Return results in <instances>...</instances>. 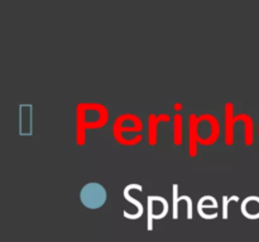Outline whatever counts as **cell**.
Here are the masks:
<instances>
[{
	"label": "cell",
	"mask_w": 259,
	"mask_h": 242,
	"mask_svg": "<svg viewBox=\"0 0 259 242\" xmlns=\"http://www.w3.org/2000/svg\"><path fill=\"white\" fill-rule=\"evenodd\" d=\"M258 135H259V124H258Z\"/></svg>",
	"instance_id": "18"
},
{
	"label": "cell",
	"mask_w": 259,
	"mask_h": 242,
	"mask_svg": "<svg viewBox=\"0 0 259 242\" xmlns=\"http://www.w3.org/2000/svg\"><path fill=\"white\" fill-rule=\"evenodd\" d=\"M171 120V116L167 112H161L159 115H156V113L151 112L148 115V144L151 146H154L157 144V139H158V135H157V128H158V124L161 121H164V123H168Z\"/></svg>",
	"instance_id": "7"
},
{
	"label": "cell",
	"mask_w": 259,
	"mask_h": 242,
	"mask_svg": "<svg viewBox=\"0 0 259 242\" xmlns=\"http://www.w3.org/2000/svg\"><path fill=\"white\" fill-rule=\"evenodd\" d=\"M243 216L250 219L259 218V197L258 196H248L247 198L243 199L242 206Z\"/></svg>",
	"instance_id": "10"
},
{
	"label": "cell",
	"mask_w": 259,
	"mask_h": 242,
	"mask_svg": "<svg viewBox=\"0 0 259 242\" xmlns=\"http://www.w3.org/2000/svg\"><path fill=\"white\" fill-rule=\"evenodd\" d=\"M234 129H235V115L234 103L228 101L224 105V140L225 145L232 146L234 144Z\"/></svg>",
	"instance_id": "5"
},
{
	"label": "cell",
	"mask_w": 259,
	"mask_h": 242,
	"mask_svg": "<svg viewBox=\"0 0 259 242\" xmlns=\"http://www.w3.org/2000/svg\"><path fill=\"white\" fill-rule=\"evenodd\" d=\"M229 197L228 196H223V218L227 219L228 218V206H229Z\"/></svg>",
	"instance_id": "15"
},
{
	"label": "cell",
	"mask_w": 259,
	"mask_h": 242,
	"mask_svg": "<svg viewBox=\"0 0 259 242\" xmlns=\"http://www.w3.org/2000/svg\"><path fill=\"white\" fill-rule=\"evenodd\" d=\"M153 196L147 197V214H148V229L152 231L153 229V219H154V212H153Z\"/></svg>",
	"instance_id": "13"
},
{
	"label": "cell",
	"mask_w": 259,
	"mask_h": 242,
	"mask_svg": "<svg viewBox=\"0 0 259 242\" xmlns=\"http://www.w3.org/2000/svg\"><path fill=\"white\" fill-rule=\"evenodd\" d=\"M197 141L201 145H212L220 136V123L215 115L210 112L201 113L197 118Z\"/></svg>",
	"instance_id": "2"
},
{
	"label": "cell",
	"mask_w": 259,
	"mask_h": 242,
	"mask_svg": "<svg viewBox=\"0 0 259 242\" xmlns=\"http://www.w3.org/2000/svg\"><path fill=\"white\" fill-rule=\"evenodd\" d=\"M131 189H137V191H139V192H143V187H142V184H139V183H132V184H128V186L124 188V192H123L124 198H125L128 202H131V203H133L134 206L137 207L136 213H129L126 209H124L123 211L124 217H126V218H131V219H137V218H139L142 214H143L144 207H143V204H142V202H139L138 199L134 198L133 196H131Z\"/></svg>",
	"instance_id": "6"
},
{
	"label": "cell",
	"mask_w": 259,
	"mask_h": 242,
	"mask_svg": "<svg viewBox=\"0 0 259 242\" xmlns=\"http://www.w3.org/2000/svg\"><path fill=\"white\" fill-rule=\"evenodd\" d=\"M242 121L244 126V143L247 146L253 145L254 143V123L252 116L248 112H239L235 115V123Z\"/></svg>",
	"instance_id": "8"
},
{
	"label": "cell",
	"mask_w": 259,
	"mask_h": 242,
	"mask_svg": "<svg viewBox=\"0 0 259 242\" xmlns=\"http://www.w3.org/2000/svg\"><path fill=\"white\" fill-rule=\"evenodd\" d=\"M179 184L174 183L172 184V217L175 219L179 218Z\"/></svg>",
	"instance_id": "12"
},
{
	"label": "cell",
	"mask_w": 259,
	"mask_h": 242,
	"mask_svg": "<svg viewBox=\"0 0 259 242\" xmlns=\"http://www.w3.org/2000/svg\"><path fill=\"white\" fill-rule=\"evenodd\" d=\"M106 197L108 194H106L105 187L98 182L86 183L80 192V199L83 206L93 209L100 208L101 206H104L106 202Z\"/></svg>",
	"instance_id": "3"
},
{
	"label": "cell",
	"mask_w": 259,
	"mask_h": 242,
	"mask_svg": "<svg viewBox=\"0 0 259 242\" xmlns=\"http://www.w3.org/2000/svg\"><path fill=\"white\" fill-rule=\"evenodd\" d=\"M109 121V110L101 102H78L76 105V143L86 144L89 129L104 128Z\"/></svg>",
	"instance_id": "1"
},
{
	"label": "cell",
	"mask_w": 259,
	"mask_h": 242,
	"mask_svg": "<svg viewBox=\"0 0 259 242\" xmlns=\"http://www.w3.org/2000/svg\"><path fill=\"white\" fill-rule=\"evenodd\" d=\"M229 201L230 202H233V201L238 202V201H239V197H238V196H232V197H229Z\"/></svg>",
	"instance_id": "17"
},
{
	"label": "cell",
	"mask_w": 259,
	"mask_h": 242,
	"mask_svg": "<svg viewBox=\"0 0 259 242\" xmlns=\"http://www.w3.org/2000/svg\"><path fill=\"white\" fill-rule=\"evenodd\" d=\"M180 201H186L187 202V218H192V198L187 194L184 196H180Z\"/></svg>",
	"instance_id": "14"
},
{
	"label": "cell",
	"mask_w": 259,
	"mask_h": 242,
	"mask_svg": "<svg viewBox=\"0 0 259 242\" xmlns=\"http://www.w3.org/2000/svg\"><path fill=\"white\" fill-rule=\"evenodd\" d=\"M197 118H199V116L196 113L191 112L189 115V155L192 158L197 155V145H199L196 134Z\"/></svg>",
	"instance_id": "9"
},
{
	"label": "cell",
	"mask_w": 259,
	"mask_h": 242,
	"mask_svg": "<svg viewBox=\"0 0 259 242\" xmlns=\"http://www.w3.org/2000/svg\"><path fill=\"white\" fill-rule=\"evenodd\" d=\"M143 123L141 117L133 112L120 113L113 121V131L116 133H136L141 134L143 131Z\"/></svg>",
	"instance_id": "4"
},
{
	"label": "cell",
	"mask_w": 259,
	"mask_h": 242,
	"mask_svg": "<svg viewBox=\"0 0 259 242\" xmlns=\"http://www.w3.org/2000/svg\"><path fill=\"white\" fill-rule=\"evenodd\" d=\"M172 120H174V133H172L174 144L180 146L182 144V140H184V118H182V113L176 112Z\"/></svg>",
	"instance_id": "11"
},
{
	"label": "cell",
	"mask_w": 259,
	"mask_h": 242,
	"mask_svg": "<svg viewBox=\"0 0 259 242\" xmlns=\"http://www.w3.org/2000/svg\"><path fill=\"white\" fill-rule=\"evenodd\" d=\"M182 107H184V106H182L181 102H175L174 103V108H175V111H177V112H180V111L182 110Z\"/></svg>",
	"instance_id": "16"
}]
</instances>
